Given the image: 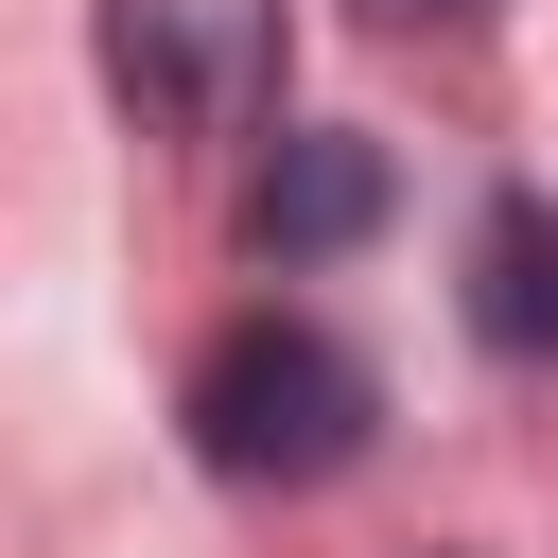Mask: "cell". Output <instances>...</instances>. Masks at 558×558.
I'll use <instances>...</instances> for the list:
<instances>
[{
	"mask_svg": "<svg viewBox=\"0 0 558 558\" xmlns=\"http://www.w3.org/2000/svg\"><path fill=\"white\" fill-rule=\"evenodd\" d=\"M174 418H192V453H209L227 488H331V471H366V436H384V366H366L331 314L262 296V314H227V331L192 349Z\"/></svg>",
	"mask_w": 558,
	"mask_h": 558,
	"instance_id": "cell-1",
	"label": "cell"
},
{
	"mask_svg": "<svg viewBox=\"0 0 558 558\" xmlns=\"http://www.w3.org/2000/svg\"><path fill=\"white\" fill-rule=\"evenodd\" d=\"M105 87L157 140H262L279 122V0H105Z\"/></svg>",
	"mask_w": 558,
	"mask_h": 558,
	"instance_id": "cell-2",
	"label": "cell"
},
{
	"mask_svg": "<svg viewBox=\"0 0 558 558\" xmlns=\"http://www.w3.org/2000/svg\"><path fill=\"white\" fill-rule=\"evenodd\" d=\"M384 140H349V122H296L279 157H262V192H244V262H279V279H314V262H349L366 227H384Z\"/></svg>",
	"mask_w": 558,
	"mask_h": 558,
	"instance_id": "cell-3",
	"label": "cell"
},
{
	"mask_svg": "<svg viewBox=\"0 0 558 558\" xmlns=\"http://www.w3.org/2000/svg\"><path fill=\"white\" fill-rule=\"evenodd\" d=\"M453 314H471V349H488V366L558 384V192H541V174H506V192L471 209V262H453Z\"/></svg>",
	"mask_w": 558,
	"mask_h": 558,
	"instance_id": "cell-4",
	"label": "cell"
},
{
	"mask_svg": "<svg viewBox=\"0 0 558 558\" xmlns=\"http://www.w3.org/2000/svg\"><path fill=\"white\" fill-rule=\"evenodd\" d=\"M366 17H384V35H471L488 0H366Z\"/></svg>",
	"mask_w": 558,
	"mask_h": 558,
	"instance_id": "cell-5",
	"label": "cell"
}]
</instances>
